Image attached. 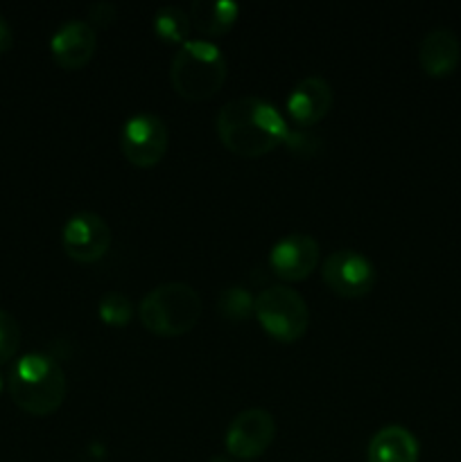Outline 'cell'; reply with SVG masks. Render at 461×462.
Returning a JSON list of instances; mask_svg holds the SVG:
<instances>
[{"mask_svg":"<svg viewBox=\"0 0 461 462\" xmlns=\"http://www.w3.org/2000/svg\"><path fill=\"white\" fill-rule=\"evenodd\" d=\"M140 323L158 337H181L197 325L202 316V296L185 282H165L154 287L140 300Z\"/></svg>","mask_w":461,"mask_h":462,"instance_id":"277c9868","label":"cell"},{"mask_svg":"<svg viewBox=\"0 0 461 462\" xmlns=\"http://www.w3.org/2000/svg\"><path fill=\"white\" fill-rule=\"evenodd\" d=\"M321 278L325 287L342 298H362L375 287L378 271L373 262L360 251H343L330 253L321 264Z\"/></svg>","mask_w":461,"mask_h":462,"instance_id":"52a82bcc","label":"cell"},{"mask_svg":"<svg viewBox=\"0 0 461 462\" xmlns=\"http://www.w3.org/2000/svg\"><path fill=\"white\" fill-rule=\"evenodd\" d=\"M217 135L229 152L258 158L287 143L289 126L278 108L260 97H238L217 113Z\"/></svg>","mask_w":461,"mask_h":462,"instance_id":"6da1fadb","label":"cell"},{"mask_svg":"<svg viewBox=\"0 0 461 462\" xmlns=\"http://www.w3.org/2000/svg\"><path fill=\"white\" fill-rule=\"evenodd\" d=\"M461 41L450 27H437L423 36L419 48V61L428 75L446 77L459 66Z\"/></svg>","mask_w":461,"mask_h":462,"instance_id":"4fadbf2b","label":"cell"},{"mask_svg":"<svg viewBox=\"0 0 461 462\" xmlns=\"http://www.w3.org/2000/svg\"><path fill=\"white\" fill-rule=\"evenodd\" d=\"M229 66L212 41L188 39L170 63V81L181 97L190 102L208 99L224 86Z\"/></svg>","mask_w":461,"mask_h":462,"instance_id":"3957f363","label":"cell"},{"mask_svg":"<svg viewBox=\"0 0 461 462\" xmlns=\"http://www.w3.org/2000/svg\"><path fill=\"white\" fill-rule=\"evenodd\" d=\"M9 395L25 413L45 418L52 415L66 400V373L52 356L43 352L23 355L9 370Z\"/></svg>","mask_w":461,"mask_h":462,"instance_id":"7a4b0ae2","label":"cell"},{"mask_svg":"<svg viewBox=\"0 0 461 462\" xmlns=\"http://www.w3.org/2000/svg\"><path fill=\"white\" fill-rule=\"evenodd\" d=\"M3 383H5V382H3V374H0V391H3Z\"/></svg>","mask_w":461,"mask_h":462,"instance_id":"603a6c76","label":"cell"},{"mask_svg":"<svg viewBox=\"0 0 461 462\" xmlns=\"http://www.w3.org/2000/svg\"><path fill=\"white\" fill-rule=\"evenodd\" d=\"M14 43V32H12V25H9L7 18L0 14V54L7 52L9 48H12Z\"/></svg>","mask_w":461,"mask_h":462,"instance_id":"44dd1931","label":"cell"},{"mask_svg":"<svg viewBox=\"0 0 461 462\" xmlns=\"http://www.w3.org/2000/svg\"><path fill=\"white\" fill-rule=\"evenodd\" d=\"M208 462H233V458H230L229 454H217V456H212Z\"/></svg>","mask_w":461,"mask_h":462,"instance_id":"7402d4cb","label":"cell"},{"mask_svg":"<svg viewBox=\"0 0 461 462\" xmlns=\"http://www.w3.org/2000/svg\"><path fill=\"white\" fill-rule=\"evenodd\" d=\"M276 438L274 415L265 409H247L226 429V454L230 458L253 460L265 454Z\"/></svg>","mask_w":461,"mask_h":462,"instance_id":"9c48e42d","label":"cell"},{"mask_svg":"<svg viewBox=\"0 0 461 462\" xmlns=\"http://www.w3.org/2000/svg\"><path fill=\"white\" fill-rule=\"evenodd\" d=\"M419 440L409 429L400 424L382 427L369 442L366 460L369 462H419Z\"/></svg>","mask_w":461,"mask_h":462,"instance_id":"5bb4252c","label":"cell"},{"mask_svg":"<svg viewBox=\"0 0 461 462\" xmlns=\"http://www.w3.org/2000/svg\"><path fill=\"white\" fill-rule=\"evenodd\" d=\"M251 293L244 287H229L220 293V311L230 320H244L253 311Z\"/></svg>","mask_w":461,"mask_h":462,"instance_id":"ac0fdd59","label":"cell"},{"mask_svg":"<svg viewBox=\"0 0 461 462\" xmlns=\"http://www.w3.org/2000/svg\"><path fill=\"white\" fill-rule=\"evenodd\" d=\"M253 311L260 328L278 343L298 341L310 323L306 298L285 284L262 289L253 300Z\"/></svg>","mask_w":461,"mask_h":462,"instance_id":"5b68a950","label":"cell"},{"mask_svg":"<svg viewBox=\"0 0 461 462\" xmlns=\"http://www.w3.org/2000/svg\"><path fill=\"white\" fill-rule=\"evenodd\" d=\"M240 5L233 0H194L188 9L190 23L206 36H221L235 25Z\"/></svg>","mask_w":461,"mask_h":462,"instance_id":"9a60e30c","label":"cell"},{"mask_svg":"<svg viewBox=\"0 0 461 462\" xmlns=\"http://www.w3.org/2000/svg\"><path fill=\"white\" fill-rule=\"evenodd\" d=\"M321 262V248L315 237L303 233L285 235L269 253V269L287 282L310 278Z\"/></svg>","mask_w":461,"mask_h":462,"instance_id":"30bf717a","label":"cell"},{"mask_svg":"<svg viewBox=\"0 0 461 462\" xmlns=\"http://www.w3.org/2000/svg\"><path fill=\"white\" fill-rule=\"evenodd\" d=\"M21 346V328L9 311L0 310V364L14 359Z\"/></svg>","mask_w":461,"mask_h":462,"instance_id":"d6986e66","label":"cell"},{"mask_svg":"<svg viewBox=\"0 0 461 462\" xmlns=\"http://www.w3.org/2000/svg\"><path fill=\"white\" fill-rule=\"evenodd\" d=\"M170 144V131L163 117L154 113H136L122 125V156L136 167H154L163 161Z\"/></svg>","mask_w":461,"mask_h":462,"instance_id":"8992f818","label":"cell"},{"mask_svg":"<svg viewBox=\"0 0 461 462\" xmlns=\"http://www.w3.org/2000/svg\"><path fill=\"white\" fill-rule=\"evenodd\" d=\"M333 99V88L324 77H306L289 90L285 108L298 126H312L328 116Z\"/></svg>","mask_w":461,"mask_h":462,"instance_id":"7c38bea8","label":"cell"},{"mask_svg":"<svg viewBox=\"0 0 461 462\" xmlns=\"http://www.w3.org/2000/svg\"><path fill=\"white\" fill-rule=\"evenodd\" d=\"M98 48V34L93 25L81 18H68L66 23L54 30L50 39V52L52 59L66 70H77L93 59Z\"/></svg>","mask_w":461,"mask_h":462,"instance_id":"8fae6325","label":"cell"},{"mask_svg":"<svg viewBox=\"0 0 461 462\" xmlns=\"http://www.w3.org/2000/svg\"><path fill=\"white\" fill-rule=\"evenodd\" d=\"M99 319L111 328H125L134 319V302L120 291H108L99 298Z\"/></svg>","mask_w":461,"mask_h":462,"instance_id":"e0dca14e","label":"cell"},{"mask_svg":"<svg viewBox=\"0 0 461 462\" xmlns=\"http://www.w3.org/2000/svg\"><path fill=\"white\" fill-rule=\"evenodd\" d=\"M89 23H95V25H108L116 18V5L107 3V0L93 3L89 7Z\"/></svg>","mask_w":461,"mask_h":462,"instance_id":"ffe728a7","label":"cell"},{"mask_svg":"<svg viewBox=\"0 0 461 462\" xmlns=\"http://www.w3.org/2000/svg\"><path fill=\"white\" fill-rule=\"evenodd\" d=\"M190 16L185 9L176 7V5H165L154 14V32L161 41L170 45H183L190 34Z\"/></svg>","mask_w":461,"mask_h":462,"instance_id":"2e32d148","label":"cell"},{"mask_svg":"<svg viewBox=\"0 0 461 462\" xmlns=\"http://www.w3.org/2000/svg\"><path fill=\"white\" fill-rule=\"evenodd\" d=\"M61 244L71 260L93 264L107 255L108 246H111V228L98 212H75L63 224Z\"/></svg>","mask_w":461,"mask_h":462,"instance_id":"ba28073f","label":"cell"}]
</instances>
